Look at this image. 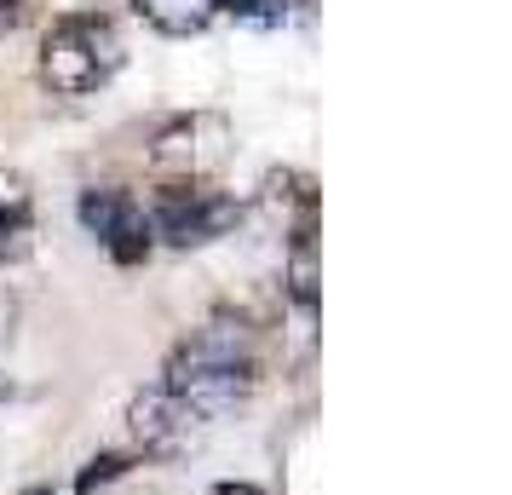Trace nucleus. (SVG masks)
Listing matches in <instances>:
<instances>
[{
	"instance_id": "obj_2",
	"label": "nucleus",
	"mask_w": 512,
	"mask_h": 495,
	"mask_svg": "<svg viewBox=\"0 0 512 495\" xmlns=\"http://www.w3.org/2000/svg\"><path fill=\"white\" fill-rule=\"evenodd\" d=\"M121 64H127V41H121L116 18L98 6L52 18L41 52H35V70L47 81V93L58 98H93L98 87H110L121 75Z\"/></svg>"
},
{
	"instance_id": "obj_7",
	"label": "nucleus",
	"mask_w": 512,
	"mask_h": 495,
	"mask_svg": "<svg viewBox=\"0 0 512 495\" xmlns=\"http://www.w3.org/2000/svg\"><path fill=\"white\" fill-rule=\"evenodd\" d=\"M282 300L317 317L323 306V242H317V219H305L288 231V254H282Z\"/></svg>"
},
{
	"instance_id": "obj_10",
	"label": "nucleus",
	"mask_w": 512,
	"mask_h": 495,
	"mask_svg": "<svg viewBox=\"0 0 512 495\" xmlns=\"http://www.w3.org/2000/svg\"><path fill=\"white\" fill-rule=\"evenodd\" d=\"M133 461H139L133 449H110V455H93V461H87V472L75 478V490L93 495L98 484H110V478H121V472H133Z\"/></svg>"
},
{
	"instance_id": "obj_8",
	"label": "nucleus",
	"mask_w": 512,
	"mask_h": 495,
	"mask_svg": "<svg viewBox=\"0 0 512 495\" xmlns=\"http://www.w3.org/2000/svg\"><path fill=\"white\" fill-rule=\"evenodd\" d=\"M259 208L282 213V225L294 231L305 219H317V179L311 173H294V167H271L265 185H259Z\"/></svg>"
},
{
	"instance_id": "obj_6",
	"label": "nucleus",
	"mask_w": 512,
	"mask_h": 495,
	"mask_svg": "<svg viewBox=\"0 0 512 495\" xmlns=\"http://www.w3.org/2000/svg\"><path fill=\"white\" fill-rule=\"evenodd\" d=\"M202 432V415L190 409L173 386H144V392H133V403H127V438H133V455H162V449H179L185 438H196Z\"/></svg>"
},
{
	"instance_id": "obj_11",
	"label": "nucleus",
	"mask_w": 512,
	"mask_h": 495,
	"mask_svg": "<svg viewBox=\"0 0 512 495\" xmlns=\"http://www.w3.org/2000/svg\"><path fill=\"white\" fill-rule=\"evenodd\" d=\"M219 12H231L242 24H288V0H219Z\"/></svg>"
},
{
	"instance_id": "obj_3",
	"label": "nucleus",
	"mask_w": 512,
	"mask_h": 495,
	"mask_svg": "<svg viewBox=\"0 0 512 495\" xmlns=\"http://www.w3.org/2000/svg\"><path fill=\"white\" fill-rule=\"evenodd\" d=\"M150 236L167 242V248H208V242H225L236 236V225L248 219V202L219 190L213 179H162L156 196H150Z\"/></svg>"
},
{
	"instance_id": "obj_16",
	"label": "nucleus",
	"mask_w": 512,
	"mask_h": 495,
	"mask_svg": "<svg viewBox=\"0 0 512 495\" xmlns=\"http://www.w3.org/2000/svg\"><path fill=\"white\" fill-rule=\"evenodd\" d=\"M0 403H6V386H0Z\"/></svg>"
},
{
	"instance_id": "obj_12",
	"label": "nucleus",
	"mask_w": 512,
	"mask_h": 495,
	"mask_svg": "<svg viewBox=\"0 0 512 495\" xmlns=\"http://www.w3.org/2000/svg\"><path fill=\"white\" fill-rule=\"evenodd\" d=\"M29 18H35V0H0V41H6V35H18Z\"/></svg>"
},
{
	"instance_id": "obj_5",
	"label": "nucleus",
	"mask_w": 512,
	"mask_h": 495,
	"mask_svg": "<svg viewBox=\"0 0 512 495\" xmlns=\"http://www.w3.org/2000/svg\"><path fill=\"white\" fill-rule=\"evenodd\" d=\"M81 225L93 236L98 248L110 254L116 265H144L150 260V248H156V236H150V219H144V202L133 190L121 185H93L81 190Z\"/></svg>"
},
{
	"instance_id": "obj_4",
	"label": "nucleus",
	"mask_w": 512,
	"mask_h": 495,
	"mask_svg": "<svg viewBox=\"0 0 512 495\" xmlns=\"http://www.w3.org/2000/svg\"><path fill=\"white\" fill-rule=\"evenodd\" d=\"M150 162L162 179H213L231 162V121L219 110H185L167 116L150 139Z\"/></svg>"
},
{
	"instance_id": "obj_9",
	"label": "nucleus",
	"mask_w": 512,
	"mask_h": 495,
	"mask_svg": "<svg viewBox=\"0 0 512 495\" xmlns=\"http://www.w3.org/2000/svg\"><path fill=\"white\" fill-rule=\"evenodd\" d=\"M133 12L167 41H190L219 18V0H133Z\"/></svg>"
},
{
	"instance_id": "obj_15",
	"label": "nucleus",
	"mask_w": 512,
	"mask_h": 495,
	"mask_svg": "<svg viewBox=\"0 0 512 495\" xmlns=\"http://www.w3.org/2000/svg\"><path fill=\"white\" fill-rule=\"evenodd\" d=\"M24 495H52V490H47V484H35V490H24Z\"/></svg>"
},
{
	"instance_id": "obj_13",
	"label": "nucleus",
	"mask_w": 512,
	"mask_h": 495,
	"mask_svg": "<svg viewBox=\"0 0 512 495\" xmlns=\"http://www.w3.org/2000/svg\"><path fill=\"white\" fill-rule=\"evenodd\" d=\"M12 323H18V300H12V288L0 283V346L12 340Z\"/></svg>"
},
{
	"instance_id": "obj_1",
	"label": "nucleus",
	"mask_w": 512,
	"mask_h": 495,
	"mask_svg": "<svg viewBox=\"0 0 512 495\" xmlns=\"http://www.w3.org/2000/svg\"><path fill=\"white\" fill-rule=\"evenodd\" d=\"M259 369H265V340H259V323L248 317H208L202 329H190L162 363V386H173L179 398L202 415V426L225 421L236 403L254 398Z\"/></svg>"
},
{
	"instance_id": "obj_14",
	"label": "nucleus",
	"mask_w": 512,
	"mask_h": 495,
	"mask_svg": "<svg viewBox=\"0 0 512 495\" xmlns=\"http://www.w3.org/2000/svg\"><path fill=\"white\" fill-rule=\"evenodd\" d=\"M213 495H265L259 484H242V478H225V484H213Z\"/></svg>"
}]
</instances>
